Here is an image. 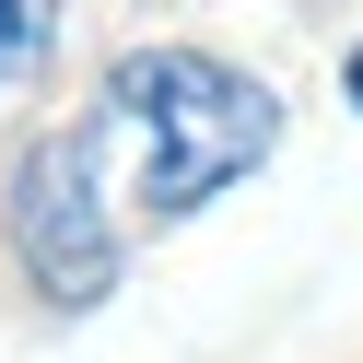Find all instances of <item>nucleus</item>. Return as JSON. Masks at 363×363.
<instances>
[{"instance_id": "nucleus-1", "label": "nucleus", "mask_w": 363, "mask_h": 363, "mask_svg": "<svg viewBox=\"0 0 363 363\" xmlns=\"http://www.w3.org/2000/svg\"><path fill=\"white\" fill-rule=\"evenodd\" d=\"M94 129L141 152V211L176 223L199 199H223L235 176H258V152L281 141V94L199 48H141V59H118Z\"/></svg>"}, {"instance_id": "nucleus-2", "label": "nucleus", "mask_w": 363, "mask_h": 363, "mask_svg": "<svg viewBox=\"0 0 363 363\" xmlns=\"http://www.w3.org/2000/svg\"><path fill=\"white\" fill-rule=\"evenodd\" d=\"M94 141L106 129H59L12 176V246L48 281V305H106V281H118V235H106V199H94Z\"/></svg>"}, {"instance_id": "nucleus-3", "label": "nucleus", "mask_w": 363, "mask_h": 363, "mask_svg": "<svg viewBox=\"0 0 363 363\" xmlns=\"http://www.w3.org/2000/svg\"><path fill=\"white\" fill-rule=\"evenodd\" d=\"M59 35V0H0V71H35Z\"/></svg>"}, {"instance_id": "nucleus-4", "label": "nucleus", "mask_w": 363, "mask_h": 363, "mask_svg": "<svg viewBox=\"0 0 363 363\" xmlns=\"http://www.w3.org/2000/svg\"><path fill=\"white\" fill-rule=\"evenodd\" d=\"M340 94H352V106H363V48H352V71H340Z\"/></svg>"}]
</instances>
